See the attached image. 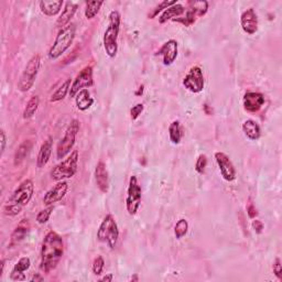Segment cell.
<instances>
[{
  "mask_svg": "<svg viewBox=\"0 0 282 282\" xmlns=\"http://www.w3.org/2000/svg\"><path fill=\"white\" fill-rule=\"evenodd\" d=\"M64 254L63 238L54 231H50L44 236L41 245V262L40 268L43 272L49 273L54 270Z\"/></svg>",
  "mask_w": 282,
  "mask_h": 282,
  "instance_id": "cell-1",
  "label": "cell"
},
{
  "mask_svg": "<svg viewBox=\"0 0 282 282\" xmlns=\"http://www.w3.org/2000/svg\"><path fill=\"white\" fill-rule=\"evenodd\" d=\"M34 193V184L32 180L22 181L4 206V213L8 216H17L30 202Z\"/></svg>",
  "mask_w": 282,
  "mask_h": 282,
  "instance_id": "cell-2",
  "label": "cell"
},
{
  "mask_svg": "<svg viewBox=\"0 0 282 282\" xmlns=\"http://www.w3.org/2000/svg\"><path fill=\"white\" fill-rule=\"evenodd\" d=\"M109 22L108 27L104 32L103 44L105 49L106 54L113 59L117 55L118 52V37L120 31V22H122V17L117 10H113L109 14Z\"/></svg>",
  "mask_w": 282,
  "mask_h": 282,
  "instance_id": "cell-3",
  "label": "cell"
},
{
  "mask_svg": "<svg viewBox=\"0 0 282 282\" xmlns=\"http://www.w3.org/2000/svg\"><path fill=\"white\" fill-rule=\"evenodd\" d=\"M76 34L75 25H68L65 28L61 29L55 38V41L49 51V57L51 60H56L62 56L65 52L71 48Z\"/></svg>",
  "mask_w": 282,
  "mask_h": 282,
  "instance_id": "cell-4",
  "label": "cell"
},
{
  "mask_svg": "<svg viewBox=\"0 0 282 282\" xmlns=\"http://www.w3.org/2000/svg\"><path fill=\"white\" fill-rule=\"evenodd\" d=\"M79 153L77 150L71 152L68 157L62 162L56 164L51 171V177L54 181H64L65 179H71L77 172Z\"/></svg>",
  "mask_w": 282,
  "mask_h": 282,
  "instance_id": "cell-5",
  "label": "cell"
},
{
  "mask_svg": "<svg viewBox=\"0 0 282 282\" xmlns=\"http://www.w3.org/2000/svg\"><path fill=\"white\" fill-rule=\"evenodd\" d=\"M119 238V229L118 225L114 216L108 214L101 223L99 231H97V239L101 243L106 244L109 248L114 249L117 245Z\"/></svg>",
  "mask_w": 282,
  "mask_h": 282,
  "instance_id": "cell-6",
  "label": "cell"
},
{
  "mask_svg": "<svg viewBox=\"0 0 282 282\" xmlns=\"http://www.w3.org/2000/svg\"><path fill=\"white\" fill-rule=\"evenodd\" d=\"M40 66H41V57L39 54L33 55L27 63L25 71L21 74L18 82V89L22 93H26V91L32 88L40 71Z\"/></svg>",
  "mask_w": 282,
  "mask_h": 282,
  "instance_id": "cell-7",
  "label": "cell"
},
{
  "mask_svg": "<svg viewBox=\"0 0 282 282\" xmlns=\"http://www.w3.org/2000/svg\"><path fill=\"white\" fill-rule=\"evenodd\" d=\"M79 122L77 119H73L68 125L65 134L60 140L59 145L56 147V158L59 160L64 159L66 155L71 152L76 141V136L79 131Z\"/></svg>",
  "mask_w": 282,
  "mask_h": 282,
  "instance_id": "cell-8",
  "label": "cell"
},
{
  "mask_svg": "<svg viewBox=\"0 0 282 282\" xmlns=\"http://www.w3.org/2000/svg\"><path fill=\"white\" fill-rule=\"evenodd\" d=\"M142 190L136 175L130 176L129 185L127 190V198H126V209L129 215H135L141 204Z\"/></svg>",
  "mask_w": 282,
  "mask_h": 282,
  "instance_id": "cell-9",
  "label": "cell"
},
{
  "mask_svg": "<svg viewBox=\"0 0 282 282\" xmlns=\"http://www.w3.org/2000/svg\"><path fill=\"white\" fill-rule=\"evenodd\" d=\"M204 75L200 66L195 65L190 68V71L183 78V86L187 90L194 94H199L204 89Z\"/></svg>",
  "mask_w": 282,
  "mask_h": 282,
  "instance_id": "cell-10",
  "label": "cell"
},
{
  "mask_svg": "<svg viewBox=\"0 0 282 282\" xmlns=\"http://www.w3.org/2000/svg\"><path fill=\"white\" fill-rule=\"evenodd\" d=\"M94 85L93 79V67L87 65L80 71L76 77L74 78L70 89V97H75L78 91L82 89H87Z\"/></svg>",
  "mask_w": 282,
  "mask_h": 282,
  "instance_id": "cell-11",
  "label": "cell"
},
{
  "mask_svg": "<svg viewBox=\"0 0 282 282\" xmlns=\"http://www.w3.org/2000/svg\"><path fill=\"white\" fill-rule=\"evenodd\" d=\"M215 160L222 177L227 182H233L236 180V169L233 162L227 154L224 152H215Z\"/></svg>",
  "mask_w": 282,
  "mask_h": 282,
  "instance_id": "cell-12",
  "label": "cell"
},
{
  "mask_svg": "<svg viewBox=\"0 0 282 282\" xmlns=\"http://www.w3.org/2000/svg\"><path fill=\"white\" fill-rule=\"evenodd\" d=\"M68 191V183L66 181H59L51 190L45 193L43 198V203L45 205H53L54 203L60 202L65 198Z\"/></svg>",
  "mask_w": 282,
  "mask_h": 282,
  "instance_id": "cell-13",
  "label": "cell"
},
{
  "mask_svg": "<svg viewBox=\"0 0 282 282\" xmlns=\"http://www.w3.org/2000/svg\"><path fill=\"white\" fill-rule=\"evenodd\" d=\"M240 26L244 32L252 36L258 31V16L254 8L245 10L240 16Z\"/></svg>",
  "mask_w": 282,
  "mask_h": 282,
  "instance_id": "cell-14",
  "label": "cell"
},
{
  "mask_svg": "<svg viewBox=\"0 0 282 282\" xmlns=\"http://www.w3.org/2000/svg\"><path fill=\"white\" fill-rule=\"evenodd\" d=\"M157 54L163 57L164 65H171L172 63L176 60L177 54H179V44H177V42L173 39L168 40V41L161 47Z\"/></svg>",
  "mask_w": 282,
  "mask_h": 282,
  "instance_id": "cell-15",
  "label": "cell"
},
{
  "mask_svg": "<svg viewBox=\"0 0 282 282\" xmlns=\"http://www.w3.org/2000/svg\"><path fill=\"white\" fill-rule=\"evenodd\" d=\"M244 108L248 113H257L264 104V96L258 91H247L243 99Z\"/></svg>",
  "mask_w": 282,
  "mask_h": 282,
  "instance_id": "cell-16",
  "label": "cell"
},
{
  "mask_svg": "<svg viewBox=\"0 0 282 282\" xmlns=\"http://www.w3.org/2000/svg\"><path fill=\"white\" fill-rule=\"evenodd\" d=\"M95 181L96 185L102 193H108L109 191V175L106 164L100 161L95 168Z\"/></svg>",
  "mask_w": 282,
  "mask_h": 282,
  "instance_id": "cell-17",
  "label": "cell"
},
{
  "mask_svg": "<svg viewBox=\"0 0 282 282\" xmlns=\"http://www.w3.org/2000/svg\"><path fill=\"white\" fill-rule=\"evenodd\" d=\"M29 231H30V222H29L28 218H24V220H21L18 225H17L13 234H11L9 246L13 247L20 244L21 241L26 238Z\"/></svg>",
  "mask_w": 282,
  "mask_h": 282,
  "instance_id": "cell-18",
  "label": "cell"
},
{
  "mask_svg": "<svg viewBox=\"0 0 282 282\" xmlns=\"http://www.w3.org/2000/svg\"><path fill=\"white\" fill-rule=\"evenodd\" d=\"M31 267V260L29 257H22L19 259V261L15 264V267L11 270L10 278L14 281H25L26 274L25 272L28 271Z\"/></svg>",
  "mask_w": 282,
  "mask_h": 282,
  "instance_id": "cell-19",
  "label": "cell"
},
{
  "mask_svg": "<svg viewBox=\"0 0 282 282\" xmlns=\"http://www.w3.org/2000/svg\"><path fill=\"white\" fill-rule=\"evenodd\" d=\"M77 8H78L77 4H74V3H71V2L66 3L64 9H63V11H62V14L60 15V17L56 20V27L60 28V30H61V29L65 28L66 26L70 25L72 18L76 14Z\"/></svg>",
  "mask_w": 282,
  "mask_h": 282,
  "instance_id": "cell-20",
  "label": "cell"
},
{
  "mask_svg": "<svg viewBox=\"0 0 282 282\" xmlns=\"http://www.w3.org/2000/svg\"><path fill=\"white\" fill-rule=\"evenodd\" d=\"M52 147H53V139H52V137H48L41 145V148H40L38 153V158H37L38 168L40 169L44 168V166L48 164L52 154Z\"/></svg>",
  "mask_w": 282,
  "mask_h": 282,
  "instance_id": "cell-21",
  "label": "cell"
},
{
  "mask_svg": "<svg viewBox=\"0 0 282 282\" xmlns=\"http://www.w3.org/2000/svg\"><path fill=\"white\" fill-rule=\"evenodd\" d=\"M63 5H64L63 0H57V2H54V0H42V2L39 3L41 13L48 17L56 16L61 11Z\"/></svg>",
  "mask_w": 282,
  "mask_h": 282,
  "instance_id": "cell-22",
  "label": "cell"
},
{
  "mask_svg": "<svg viewBox=\"0 0 282 282\" xmlns=\"http://www.w3.org/2000/svg\"><path fill=\"white\" fill-rule=\"evenodd\" d=\"M241 128H243V131H244L245 136L248 138L249 140L256 141L261 136L260 126H259L258 123L254 119H247V120H245L243 126H241Z\"/></svg>",
  "mask_w": 282,
  "mask_h": 282,
  "instance_id": "cell-23",
  "label": "cell"
},
{
  "mask_svg": "<svg viewBox=\"0 0 282 282\" xmlns=\"http://www.w3.org/2000/svg\"><path fill=\"white\" fill-rule=\"evenodd\" d=\"M183 14H185V8H184V6L181 4H175L173 6H171V7L166 8L162 15L159 17V24L163 25L165 24L166 21L169 20H173L175 19L176 17H181Z\"/></svg>",
  "mask_w": 282,
  "mask_h": 282,
  "instance_id": "cell-24",
  "label": "cell"
},
{
  "mask_svg": "<svg viewBox=\"0 0 282 282\" xmlns=\"http://www.w3.org/2000/svg\"><path fill=\"white\" fill-rule=\"evenodd\" d=\"M75 104L80 112H85L93 106L94 99L90 96L88 89H82L75 96Z\"/></svg>",
  "mask_w": 282,
  "mask_h": 282,
  "instance_id": "cell-25",
  "label": "cell"
},
{
  "mask_svg": "<svg viewBox=\"0 0 282 282\" xmlns=\"http://www.w3.org/2000/svg\"><path fill=\"white\" fill-rule=\"evenodd\" d=\"M33 147V143L30 140H25L24 142L20 143V146L17 148V150L15 152V158H14V163L15 165H20L26 158L29 155V153L31 152Z\"/></svg>",
  "mask_w": 282,
  "mask_h": 282,
  "instance_id": "cell-26",
  "label": "cell"
},
{
  "mask_svg": "<svg viewBox=\"0 0 282 282\" xmlns=\"http://www.w3.org/2000/svg\"><path fill=\"white\" fill-rule=\"evenodd\" d=\"M71 85L72 82L71 79L68 78L66 79L64 83H62V85L60 86L59 88H57L53 94H52L50 102L51 103H57V102H61L63 101L66 97L67 94H70V89H71Z\"/></svg>",
  "mask_w": 282,
  "mask_h": 282,
  "instance_id": "cell-27",
  "label": "cell"
},
{
  "mask_svg": "<svg viewBox=\"0 0 282 282\" xmlns=\"http://www.w3.org/2000/svg\"><path fill=\"white\" fill-rule=\"evenodd\" d=\"M169 137L170 141L173 145H179L182 140V128L179 120H174L169 126Z\"/></svg>",
  "mask_w": 282,
  "mask_h": 282,
  "instance_id": "cell-28",
  "label": "cell"
},
{
  "mask_svg": "<svg viewBox=\"0 0 282 282\" xmlns=\"http://www.w3.org/2000/svg\"><path fill=\"white\" fill-rule=\"evenodd\" d=\"M40 105V99L39 96H32L30 100L28 101L27 105L24 111V118L25 119H30L32 118L36 113L38 112V108Z\"/></svg>",
  "mask_w": 282,
  "mask_h": 282,
  "instance_id": "cell-29",
  "label": "cell"
},
{
  "mask_svg": "<svg viewBox=\"0 0 282 282\" xmlns=\"http://www.w3.org/2000/svg\"><path fill=\"white\" fill-rule=\"evenodd\" d=\"M104 5V2H88L86 3V8H85V17L88 20L95 18L99 15L101 7Z\"/></svg>",
  "mask_w": 282,
  "mask_h": 282,
  "instance_id": "cell-30",
  "label": "cell"
},
{
  "mask_svg": "<svg viewBox=\"0 0 282 282\" xmlns=\"http://www.w3.org/2000/svg\"><path fill=\"white\" fill-rule=\"evenodd\" d=\"M189 232V223L184 218H181L176 222L174 226V236L176 239H181L185 236Z\"/></svg>",
  "mask_w": 282,
  "mask_h": 282,
  "instance_id": "cell-31",
  "label": "cell"
},
{
  "mask_svg": "<svg viewBox=\"0 0 282 282\" xmlns=\"http://www.w3.org/2000/svg\"><path fill=\"white\" fill-rule=\"evenodd\" d=\"M189 5H191L197 10L199 17L205 16L207 10H209V3L205 2V0H203V2H189Z\"/></svg>",
  "mask_w": 282,
  "mask_h": 282,
  "instance_id": "cell-32",
  "label": "cell"
},
{
  "mask_svg": "<svg viewBox=\"0 0 282 282\" xmlns=\"http://www.w3.org/2000/svg\"><path fill=\"white\" fill-rule=\"evenodd\" d=\"M175 4H176L175 0H173V2H163V3L159 4L157 7L152 10V13L149 14V19H154L160 13H162V11H164L166 8H169V7H171V6H173Z\"/></svg>",
  "mask_w": 282,
  "mask_h": 282,
  "instance_id": "cell-33",
  "label": "cell"
},
{
  "mask_svg": "<svg viewBox=\"0 0 282 282\" xmlns=\"http://www.w3.org/2000/svg\"><path fill=\"white\" fill-rule=\"evenodd\" d=\"M52 212H53V206L52 205H50L48 209L40 211L37 215V222L39 224H45L50 220Z\"/></svg>",
  "mask_w": 282,
  "mask_h": 282,
  "instance_id": "cell-34",
  "label": "cell"
},
{
  "mask_svg": "<svg viewBox=\"0 0 282 282\" xmlns=\"http://www.w3.org/2000/svg\"><path fill=\"white\" fill-rule=\"evenodd\" d=\"M104 267H105V260L102 256H97L94 261H93V266H91V269H93V272L96 275H101L103 273Z\"/></svg>",
  "mask_w": 282,
  "mask_h": 282,
  "instance_id": "cell-35",
  "label": "cell"
},
{
  "mask_svg": "<svg viewBox=\"0 0 282 282\" xmlns=\"http://www.w3.org/2000/svg\"><path fill=\"white\" fill-rule=\"evenodd\" d=\"M207 165V157L205 154H200L199 158L197 159V163H195V171L199 174H203L205 172Z\"/></svg>",
  "mask_w": 282,
  "mask_h": 282,
  "instance_id": "cell-36",
  "label": "cell"
},
{
  "mask_svg": "<svg viewBox=\"0 0 282 282\" xmlns=\"http://www.w3.org/2000/svg\"><path fill=\"white\" fill-rule=\"evenodd\" d=\"M143 109H145V107H143V105H142V104H140V103L137 104V105H135V106H132V108L130 109L131 119L132 120L138 119V117H139L140 115L142 114Z\"/></svg>",
  "mask_w": 282,
  "mask_h": 282,
  "instance_id": "cell-37",
  "label": "cell"
},
{
  "mask_svg": "<svg viewBox=\"0 0 282 282\" xmlns=\"http://www.w3.org/2000/svg\"><path fill=\"white\" fill-rule=\"evenodd\" d=\"M273 273L275 277H277L279 280H282V264H281V260L280 258H277L273 262Z\"/></svg>",
  "mask_w": 282,
  "mask_h": 282,
  "instance_id": "cell-38",
  "label": "cell"
},
{
  "mask_svg": "<svg viewBox=\"0 0 282 282\" xmlns=\"http://www.w3.org/2000/svg\"><path fill=\"white\" fill-rule=\"evenodd\" d=\"M0 143H2V151H0V154L3 155L6 150V146H7V137H6V132L4 129L0 131Z\"/></svg>",
  "mask_w": 282,
  "mask_h": 282,
  "instance_id": "cell-39",
  "label": "cell"
},
{
  "mask_svg": "<svg viewBox=\"0 0 282 282\" xmlns=\"http://www.w3.org/2000/svg\"><path fill=\"white\" fill-rule=\"evenodd\" d=\"M252 228L255 229V232L257 234H261L263 231V223L261 221L255 220L254 222H252Z\"/></svg>",
  "mask_w": 282,
  "mask_h": 282,
  "instance_id": "cell-40",
  "label": "cell"
},
{
  "mask_svg": "<svg viewBox=\"0 0 282 282\" xmlns=\"http://www.w3.org/2000/svg\"><path fill=\"white\" fill-rule=\"evenodd\" d=\"M247 213H248V216L250 218H255L258 215L256 207L254 206V204H251V203L248 206H247Z\"/></svg>",
  "mask_w": 282,
  "mask_h": 282,
  "instance_id": "cell-41",
  "label": "cell"
},
{
  "mask_svg": "<svg viewBox=\"0 0 282 282\" xmlns=\"http://www.w3.org/2000/svg\"><path fill=\"white\" fill-rule=\"evenodd\" d=\"M113 279H114V275L112 274V273H108L107 275H105V277H103V278H101L100 279V281H102V282H111V281H113Z\"/></svg>",
  "mask_w": 282,
  "mask_h": 282,
  "instance_id": "cell-42",
  "label": "cell"
},
{
  "mask_svg": "<svg viewBox=\"0 0 282 282\" xmlns=\"http://www.w3.org/2000/svg\"><path fill=\"white\" fill-rule=\"evenodd\" d=\"M30 280H31L32 282H33V281H36V282H37V281H43V280H44V278H43L42 275L40 274V273H37V274H34L33 277H32Z\"/></svg>",
  "mask_w": 282,
  "mask_h": 282,
  "instance_id": "cell-43",
  "label": "cell"
},
{
  "mask_svg": "<svg viewBox=\"0 0 282 282\" xmlns=\"http://www.w3.org/2000/svg\"><path fill=\"white\" fill-rule=\"evenodd\" d=\"M139 88H140V89H139V91H137V93H136L137 95H140V94H142V91H143V86H140Z\"/></svg>",
  "mask_w": 282,
  "mask_h": 282,
  "instance_id": "cell-44",
  "label": "cell"
},
{
  "mask_svg": "<svg viewBox=\"0 0 282 282\" xmlns=\"http://www.w3.org/2000/svg\"><path fill=\"white\" fill-rule=\"evenodd\" d=\"M131 281H138V277H137V275H135L134 278H131Z\"/></svg>",
  "mask_w": 282,
  "mask_h": 282,
  "instance_id": "cell-45",
  "label": "cell"
}]
</instances>
